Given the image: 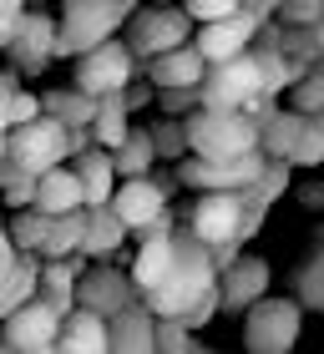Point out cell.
Returning <instances> with one entry per match:
<instances>
[{
	"label": "cell",
	"instance_id": "cell-24",
	"mask_svg": "<svg viewBox=\"0 0 324 354\" xmlns=\"http://www.w3.org/2000/svg\"><path fill=\"white\" fill-rule=\"evenodd\" d=\"M279 51L299 66H319L324 61V21L309 26H279Z\"/></svg>",
	"mask_w": 324,
	"mask_h": 354
},
{
	"label": "cell",
	"instance_id": "cell-35",
	"mask_svg": "<svg viewBox=\"0 0 324 354\" xmlns=\"http://www.w3.org/2000/svg\"><path fill=\"white\" fill-rule=\"evenodd\" d=\"M177 6L192 15V26H203V21H218V15L238 10V0H177Z\"/></svg>",
	"mask_w": 324,
	"mask_h": 354
},
{
	"label": "cell",
	"instance_id": "cell-33",
	"mask_svg": "<svg viewBox=\"0 0 324 354\" xmlns=\"http://www.w3.org/2000/svg\"><path fill=\"white\" fill-rule=\"evenodd\" d=\"M273 21H279V26H309V21H324V0H279V6H273Z\"/></svg>",
	"mask_w": 324,
	"mask_h": 354
},
{
	"label": "cell",
	"instance_id": "cell-8",
	"mask_svg": "<svg viewBox=\"0 0 324 354\" xmlns=\"http://www.w3.org/2000/svg\"><path fill=\"white\" fill-rule=\"evenodd\" d=\"M71 299L81 304V309H91V314H117L127 309V304H142V288L132 283V273H127L122 263H111V259H91L87 268L76 273V288H71Z\"/></svg>",
	"mask_w": 324,
	"mask_h": 354
},
{
	"label": "cell",
	"instance_id": "cell-9",
	"mask_svg": "<svg viewBox=\"0 0 324 354\" xmlns=\"http://www.w3.org/2000/svg\"><path fill=\"white\" fill-rule=\"evenodd\" d=\"M258 91H264V82H258V66H253L249 51L223 56V61H203V76H198V102L203 106H243Z\"/></svg>",
	"mask_w": 324,
	"mask_h": 354
},
{
	"label": "cell",
	"instance_id": "cell-39",
	"mask_svg": "<svg viewBox=\"0 0 324 354\" xmlns=\"http://www.w3.org/2000/svg\"><path fill=\"white\" fill-rule=\"evenodd\" d=\"M0 198H6L10 207H26L30 198H36V177H26V183H15V187H6V192H0Z\"/></svg>",
	"mask_w": 324,
	"mask_h": 354
},
{
	"label": "cell",
	"instance_id": "cell-42",
	"mask_svg": "<svg viewBox=\"0 0 324 354\" xmlns=\"http://www.w3.org/2000/svg\"><path fill=\"white\" fill-rule=\"evenodd\" d=\"M264 6H269V15H273V6H279V0H264Z\"/></svg>",
	"mask_w": 324,
	"mask_h": 354
},
{
	"label": "cell",
	"instance_id": "cell-40",
	"mask_svg": "<svg viewBox=\"0 0 324 354\" xmlns=\"http://www.w3.org/2000/svg\"><path fill=\"white\" fill-rule=\"evenodd\" d=\"M299 198H304V203H309V207H319V203H324V187H319V183H309V187H304V192H299Z\"/></svg>",
	"mask_w": 324,
	"mask_h": 354
},
{
	"label": "cell",
	"instance_id": "cell-30",
	"mask_svg": "<svg viewBox=\"0 0 324 354\" xmlns=\"http://www.w3.org/2000/svg\"><path fill=\"white\" fill-rule=\"evenodd\" d=\"M147 137H152V152H157V162H177V157L188 152L183 117H157V122L147 127Z\"/></svg>",
	"mask_w": 324,
	"mask_h": 354
},
{
	"label": "cell",
	"instance_id": "cell-5",
	"mask_svg": "<svg viewBox=\"0 0 324 354\" xmlns=\"http://www.w3.org/2000/svg\"><path fill=\"white\" fill-rule=\"evenodd\" d=\"M299 324H304V309L294 299L258 294L249 309H243V344L253 354H289L294 339H299Z\"/></svg>",
	"mask_w": 324,
	"mask_h": 354
},
{
	"label": "cell",
	"instance_id": "cell-3",
	"mask_svg": "<svg viewBox=\"0 0 324 354\" xmlns=\"http://www.w3.org/2000/svg\"><path fill=\"white\" fill-rule=\"evenodd\" d=\"M132 6L137 0H61L51 56H81V51H91L96 41L117 36L122 21L132 15Z\"/></svg>",
	"mask_w": 324,
	"mask_h": 354
},
{
	"label": "cell",
	"instance_id": "cell-43",
	"mask_svg": "<svg viewBox=\"0 0 324 354\" xmlns=\"http://www.w3.org/2000/svg\"><path fill=\"white\" fill-rule=\"evenodd\" d=\"M152 6H162V0H152Z\"/></svg>",
	"mask_w": 324,
	"mask_h": 354
},
{
	"label": "cell",
	"instance_id": "cell-34",
	"mask_svg": "<svg viewBox=\"0 0 324 354\" xmlns=\"http://www.w3.org/2000/svg\"><path fill=\"white\" fill-rule=\"evenodd\" d=\"M30 117H41V96L15 86V91L6 96V127H15V122H30Z\"/></svg>",
	"mask_w": 324,
	"mask_h": 354
},
{
	"label": "cell",
	"instance_id": "cell-36",
	"mask_svg": "<svg viewBox=\"0 0 324 354\" xmlns=\"http://www.w3.org/2000/svg\"><path fill=\"white\" fill-rule=\"evenodd\" d=\"M21 10H26V0H0V46L10 41V30H15V21H21Z\"/></svg>",
	"mask_w": 324,
	"mask_h": 354
},
{
	"label": "cell",
	"instance_id": "cell-1",
	"mask_svg": "<svg viewBox=\"0 0 324 354\" xmlns=\"http://www.w3.org/2000/svg\"><path fill=\"white\" fill-rule=\"evenodd\" d=\"M213 288V259H208V243H198L183 223L172 228V259L162 268V279L152 288H142V309L152 319H177L192 299Z\"/></svg>",
	"mask_w": 324,
	"mask_h": 354
},
{
	"label": "cell",
	"instance_id": "cell-15",
	"mask_svg": "<svg viewBox=\"0 0 324 354\" xmlns=\"http://www.w3.org/2000/svg\"><path fill=\"white\" fill-rule=\"evenodd\" d=\"M122 243H127V223L111 213V203L81 207V243H76L81 259H117Z\"/></svg>",
	"mask_w": 324,
	"mask_h": 354
},
{
	"label": "cell",
	"instance_id": "cell-26",
	"mask_svg": "<svg viewBox=\"0 0 324 354\" xmlns=\"http://www.w3.org/2000/svg\"><path fill=\"white\" fill-rule=\"evenodd\" d=\"M46 228H51V213H41L36 203L15 207V213L6 218V233H10V243L21 248V253H36V248H41V238H46Z\"/></svg>",
	"mask_w": 324,
	"mask_h": 354
},
{
	"label": "cell",
	"instance_id": "cell-22",
	"mask_svg": "<svg viewBox=\"0 0 324 354\" xmlns=\"http://www.w3.org/2000/svg\"><path fill=\"white\" fill-rule=\"evenodd\" d=\"M127 127H132V111L122 106V91L96 96V117H91V142H96V147L111 152V147L127 137Z\"/></svg>",
	"mask_w": 324,
	"mask_h": 354
},
{
	"label": "cell",
	"instance_id": "cell-10",
	"mask_svg": "<svg viewBox=\"0 0 324 354\" xmlns=\"http://www.w3.org/2000/svg\"><path fill=\"white\" fill-rule=\"evenodd\" d=\"M56 324H61V314L46 309V304L30 294L0 319V349L6 354H51L56 349Z\"/></svg>",
	"mask_w": 324,
	"mask_h": 354
},
{
	"label": "cell",
	"instance_id": "cell-21",
	"mask_svg": "<svg viewBox=\"0 0 324 354\" xmlns=\"http://www.w3.org/2000/svg\"><path fill=\"white\" fill-rule=\"evenodd\" d=\"M41 111H46V117H56L61 127H91L96 96L81 91V86H61V91H46L41 96Z\"/></svg>",
	"mask_w": 324,
	"mask_h": 354
},
{
	"label": "cell",
	"instance_id": "cell-2",
	"mask_svg": "<svg viewBox=\"0 0 324 354\" xmlns=\"http://www.w3.org/2000/svg\"><path fill=\"white\" fill-rule=\"evenodd\" d=\"M188 132V152L208 157V162H228L258 147V122L243 106H192L183 117Z\"/></svg>",
	"mask_w": 324,
	"mask_h": 354
},
{
	"label": "cell",
	"instance_id": "cell-41",
	"mask_svg": "<svg viewBox=\"0 0 324 354\" xmlns=\"http://www.w3.org/2000/svg\"><path fill=\"white\" fill-rule=\"evenodd\" d=\"M0 157H6V132H0Z\"/></svg>",
	"mask_w": 324,
	"mask_h": 354
},
{
	"label": "cell",
	"instance_id": "cell-7",
	"mask_svg": "<svg viewBox=\"0 0 324 354\" xmlns=\"http://www.w3.org/2000/svg\"><path fill=\"white\" fill-rule=\"evenodd\" d=\"M6 157L15 167H26L30 177L66 162V127L56 117H46V111L30 122H15V127H6Z\"/></svg>",
	"mask_w": 324,
	"mask_h": 354
},
{
	"label": "cell",
	"instance_id": "cell-37",
	"mask_svg": "<svg viewBox=\"0 0 324 354\" xmlns=\"http://www.w3.org/2000/svg\"><path fill=\"white\" fill-rule=\"evenodd\" d=\"M15 259H21V248L10 243V233H6V218H0V279L15 268Z\"/></svg>",
	"mask_w": 324,
	"mask_h": 354
},
{
	"label": "cell",
	"instance_id": "cell-32",
	"mask_svg": "<svg viewBox=\"0 0 324 354\" xmlns=\"http://www.w3.org/2000/svg\"><path fill=\"white\" fill-rule=\"evenodd\" d=\"M152 102H157L162 117H188L192 106H203L198 102V82L192 86H152Z\"/></svg>",
	"mask_w": 324,
	"mask_h": 354
},
{
	"label": "cell",
	"instance_id": "cell-11",
	"mask_svg": "<svg viewBox=\"0 0 324 354\" xmlns=\"http://www.w3.org/2000/svg\"><path fill=\"white\" fill-rule=\"evenodd\" d=\"M71 61H76V86L91 91V96L122 91V86L137 76V56L127 51V41H117V36L96 41L91 51H81V56H71Z\"/></svg>",
	"mask_w": 324,
	"mask_h": 354
},
{
	"label": "cell",
	"instance_id": "cell-6",
	"mask_svg": "<svg viewBox=\"0 0 324 354\" xmlns=\"http://www.w3.org/2000/svg\"><path fill=\"white\" fill-rule=\"evenodd\" d=\"M238 213H243V187H208L198 192L183 213H177V223L198 238V243L218 248V243H238Z\"/></svg>",
	"mask_w": 324,
	"mask_h": 354
},
{
	"label": "cell",
	"instance_id": "cell-14",
	"mask_svg": "<svg viewBox=\"0 0 324 354\" xmlns=\"http://www.w3.org/2000/svg\"><path fill=\"white\" fill-rule=\"evenodd\" d=\"M111 213H117L127 223V233L142 228V223H152L162 207H168V198H162V187L152 183L147 172H137V177H122V187H111Z\"/></svg>",
	"mask_w": 324,
	"mask_h": 354
},
{
	"label": "cell",
	"instance_id": "cell-28",
	"mask_svg": "<svg viewBox=\"0 0 324 354\" xmlns=\"http://www.w3.org/2000/svg\"><path fill=\"white\" fill-rule=\"evenodd\" d=\"M294 304L299 309H324V253H309L294 273Z\"/></svg>",
	"mask_w": 324,
	"mask_h": 354
},
{
	"label": "cell",
	"instance_id": "cell-12",
	"mask_svg": "<svg viewBox=\"0 0 324 354\" xmlns=\"http://www.w3.org/2000/svg\"><path fill=\"white\" fill-rule=\"evenodd\" d=\"M51 46H56V15H46V10H21V21H15L10 30V41L0 46V51L10 56V66L21 71V76H41L46 66H51Z\"/></svg>",
	"mask_w": 324,
	"mask_h": 354
},
{
	"label": "cell",
	"instance_id": "cell-18",
	"mask_svg": "<svg viewBox=\"0 0 324 354\" xmlns=\"http://www.w3.org/2000/svg\"><path fill=\"white\" fill-rule=\"evenodd\" d=\"M107 349L111 354H152V314L142 304L107 314Z\"/></svg>",
	"mask_w": 324,
	"mask_h": 354
},
{
	"label": "cell",
	"instance_id": "cell-27",
	"mask_svg": "<svg viewBox=\"0 0 324 354\" xmlns=\"http://www.w3.org/2000/svg\"><path fill=\"white\" fill-rule=\"evenodd\" d=\"M279 96H284V106L304 111V117H319V111H324V71L309 66L304 76H294V82H289Z\"/></svg>",
	"mask_w": 324,
	"mask_h": 354
},
{
	"label": "cell",
	"instance_id": "cell-16",
	"mask_svg": "<svg viewBox=\"0 0 324 354\" xmlns=\"http://www.w3.org/2000/svg\"><path fill=\"white\" fill-rule=\"evenodd\" d=\"M76 183H81V207H96L111 198V187H117V172H111V152L96 147V142H87L76 157H66Z\"/></svg>",
	"mask_w": 324,
	"mask_h": 354
},
{
	"label": "cell",
	"instance_id": "cell-31",
	"mask_svg": "<svg viewBox=\"0 0 324 354\" xmlns=\"http://www.w3.org/2000/svg\"><path fill=\"white\" fill-rule=\"evenodd\" d=\"M152 349L157 354H198V339L177 319H152Z\"/></svg>",
	"mask_w": 324,
	"mask_h": 354
},
{
	"label": "cell",
	"instance_id": "cell-23",
	"mask_svg": "<svg viewBox=\"0 0 324 354\" xmlns=\"http://www.w3.org/2000/svg\"><path fill=\"white\" fill-rule=\"evenodd\" d=\"M152 162H157V152H152L147 127H127V137L111 147V172H117V177H137V172H147Z\"/></svg>",
	"mask_w": 324,
	"mask_h": 354
},
{
	"label": "cell",
	"instance_id": "cell-17",
	"mask_svg": "<svg viewBox=\"0 0 324 354\" xmlns=\"http://www.w3.org/2000/svg\"><path fill=\"white\" fill-rule=\"evenodd\" d=\"M56 349L61 354H102L107 349V319L71 304V309L61 314V324H56Z\"/></svg>",
	"mask_w": 324,
	"mask_h": 354
},
{
	"label": "cell",
	"instance_id": "cell-20",
	"mask_svg": "<svg viewBox=\"0 0 324 354\" xmlns=\"http://www.w3.org/2000/svg\"><path fill=\"white\" fill-rule=\"evenodd\" d=\"M30 203H36L41 213H66V207H81V183H76V172H71L66 162L36 172V198H30Z\"/></svg>",
	"mask_w": 324,
	"mask_h": 354
},
{
	"label": "cell",
	"instance_id": "cell-19",
	"mask_svg": "<svg viewBox=\"0 0 324 354\" xmlns=\"http://www.w3.org/2000/svg\"><path fill=\"white\" fill-rule=\"evenodd\" d=\"M142 76H147L152 86H192L203 76V56H198L192 41H183V46H172V51L142 61Z\"/></svg>",
	"mask_w": 324,
	"mask_h": 354
},
{
	"label": "cell",
	"instance_id": "cell-38",
	"mask_svg": "<svg viewBox=\"0 0 324 354\" xmlns=\"http://www.w3.org/2000/svg\"><path fill=\"white\" fill-rule=\"evenodd\" d=\"M147 177L162 187V198H172V192H177V172H172V162H162V167L152 162V167H147Z\"/></svg>",
	"mask_w": 324,
	"mask_h": 354
},
{
	"label": "cell",
	"instance_id": "cell-4",
	"mask_svg": "<svg viewBox=\"0 0 324 354\" xmlns=\"http://www.w3.org/2000/svg\"><path fill=\"white\" fill-rule=\"evenodd\" d=\"M127 51L137 56V76H142V61H152L162 51H172V46L192 41V15L177 6V0H162V6H132V15H127Z\"/></svg>",
	"mask_w": 324,
	"mask_h": 354
},
{
	"label": "cell",
	"instance_id": "cell-13",
	"mask_svg": "<svg viewBox=\"0 0 324 354\" xmlns=\"http://www.w3.org/2000/svg\"><path fill=\"white\" fill-rule=\"evenodd\" d=\"M213 283H218V314H243L258 294H269L273 268H269V259H258V253H243V248H238V259H233L228 268H218Z\"/></svg>",
	"mask_w": 324,
	"mask_h": 354
},
{
	"label": "cell",
	"instance_id": "cell-25",
	"mask_svg": "<svg viewBox=\"0 0 324 354\" xmlns=\"http://www.w3.org/2000/svg\"><path fill=\"white\" fill-rule=\"evenodd\" d=\"M81 243V207H66V213H51V228H46L36 259H66Z\"/></svg>",
	"mask_w": 324,
	"mask_h": 354
},
{
	"label": "cell",
	"instance_id": "cell-29",
	"mask_svg": "<svg viewBox=\"0 0 324 354\" xmlns=\"http://www.w3.org/2000/svg\"><path fill=\"white\" fill-rule=\"evenodd\" d=\"M324 162V111L319 117H304L299 137H294V152H289V167H319Z\"/></svg>",
	"mask_w": 324,
	"mask_h": 354
}]
</instances>
